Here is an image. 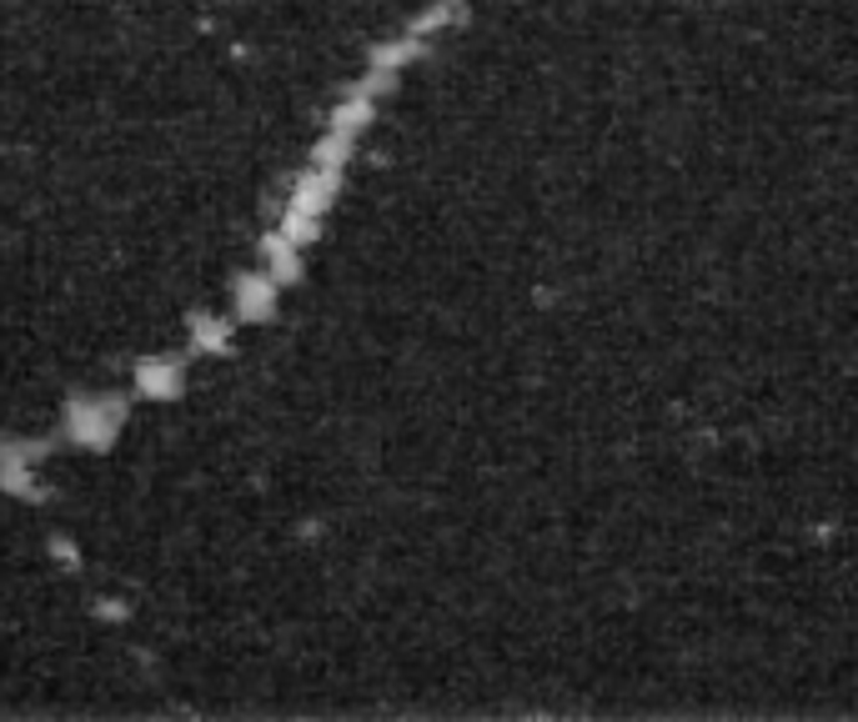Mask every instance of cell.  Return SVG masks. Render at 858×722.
Returning <instances> with one entry per match:
<instances>
[{
    "instance_id": "obj_2",
    "label": "cell",
    "mask_w": 858,
    "mask_h": 722,
    "mask_svg": "<svg viewBox=\"0 0 858 722\" xmlns=\"http://www.w3.org/2000/svg\"><path fill=\"white\" fill-rule=\"evenodd\" d=\"M191 382V356H141L131 372V391L141 401H176Z\"/></svg>"
},
{
    "instance_id": "obj_6",
    "label": "cell",
    "mask_w": 858,
    "mask_h": 722,
    "mask_svg": "<svg viewBox=\"0 0 858 722\" xmlns=\"http://www.w3.org/2000/svg\"><path fill=\"white\" fill-rule=\"evenodd\" d=\"M51 557H55L61 567H75V562H81V547H75L65 532H55V537H51Z\"/></svg>"
},
{
    "instance_id": "obj_5",
    "label": "cell",
    "mask_w": 858,
    "mask_h": 722,
    "mask_svg": "<svg viewBox=\"0 0 858 722\" xmlns=\"http://www.w3.org/2000/svg\"><path fill=\"white\" fill-rule=\"evenodd\" d=\"M0 492L16 497V502H46V487L36 481V467H21V461L0 467Z\"/></svg>"
},
{
    "instance_id": "obj_4",
    "label": "cell",
    "mask_w": 858,
    "mask_h": 722,
    "mask_svg": "<svg viewBox=\"0 0 858 722\" xmlns=\"http://www.w3.org/2000/svg\"><path fill=\"white\" fill-rule=\"evenodd\" d=\"M231 332H236V316H216V312H196L186 326V352L191 356H216L226 352Z\"/></svg>"
},
{
    "instance_id": "obj_1",
    "label": "cell",
    "mask_w": 858,
    "mask_h": 722,
    "mask_svg": "<svg viewBox=\"0 0 858 722\" xmlns=\"http://www.w3.org/2000/svg\"><path fill=\"white\" fill-rule=\"evenodd\" d=\"M131 421V391H75L65 397L61 437L81 451H111Z\"/></svg>"
},
{
    "instance_id": "obj_3",
    "label": "cell",
    "mask_w": 858,
    "mask_h": 722,
    "mask_svg": "<svg viewBox=\"0 0 858 722\" xmlns=\"http://www.w3.org/2000/svg\"><path fill=\"white\" fill-rule=\"evenodd\" d=\"M276 292H282V282H276L272 272H246L231 282V316L246 326L266 322V316L276 312Z\"/></svg>"
}]
</instances>
